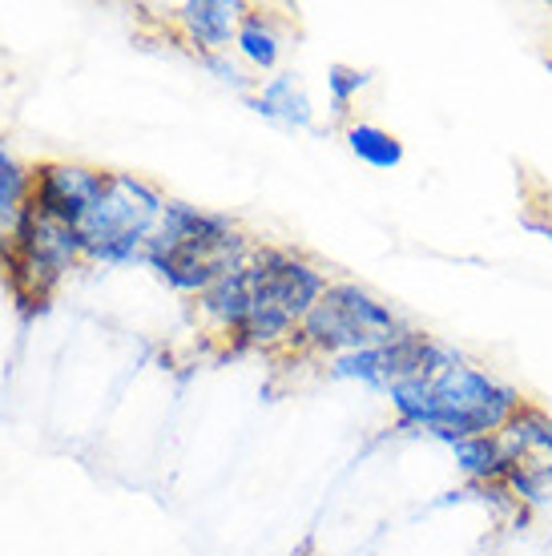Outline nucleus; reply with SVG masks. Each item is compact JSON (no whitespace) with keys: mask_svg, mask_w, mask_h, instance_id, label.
Returning <instances> with one entry per match:
<instances>
[{"mask_svg":"<svg viewBox=\"0 0 552 556\" xmlns=\"http://www.w3.org/2000/svg\"><path fill=\"white\" fill-rule=\"evenodd\" d=\"M162 210H166V198L150 181L122 169H105V181L89 198L81 218L73 223V235L81 238L85 258L110 266L138 263L146 258V242L162 223Z\"/></svg>","mask_w":552,"mask_h":556,"instance_id":"20e7f679","label":"nucleus"},{"mask_svg":"<svg viewBox=\"0 0 552 556\" xmlns=\"http://www.w3.org/2000/svg\"><path fill=\"white\" fill-rule=\"evenodd\" d=\"M372 81L363 70H351V65H331L327 70V89H331V110L335 113H347L351 110V101L363 93V85Z\"/></svg>","mask_w":552,"mask_h":556,"instance_id":"2eb2a0df","label":"nucleus"},{"mask_svg":"<svg viewBox=\"0 0 552 556\" xmlns=\"http://www.w3.org/2000/svg\"><path fill=\"white\" fill-rule=\"evenodd\" d=\"M235 49L247 56L259 73H271L278 65V56H283V37L275 33L271 16H263L259 9H247V13H242V21H238Z\"/></svg>","mask_w":552,"mask_h":556,"instance_id":"9b49d317","label":"nucleus"},{"mask_svg":"<svg viewBox=\"0 0 552 556\" xmlns=\"http://www.w3.org/2000/svg\"><path fill=\"white\" fill-rule=\"evenodd\" d=\"M247 13V4H226V0H190L178 9V25L186 28L202 53H222L230 37L238 33V21Z\"/></svg>","mask_w":552,"mask_h":556,"instance_id":"6e6552de","label":"nucleus"},{"mask_svg":"<svg viewBox=\"0 0 552 556\" xmlns=\"http://www.w3.org/2000/svg\"><path fill=\"white\" fill-rule=\"evenodd\" d=\"M105 181V169L93 166H45L33 181V194H28V206L65 223L73 230V223L81 218V210L89 206V198L101 190Z\"/></svg>","mask_w":552,"mask_h":556,"instance_id":"0eeeda50","label":"nucleus"},{"mask_svg":"<svg viewBox=\"0 0 552 556\" xmlns=\"http://www.w3.org/2000/svg\"><path fill=\"white\" fill-rule=\"evenodd\" d=\"M210 70L214 73H222V81H230V85H247V77H242V70H238L235 61H226L222 53H210V56H202Z\"/></svg>","mask_w":552,"mask_h":556,"instance_id":"dca6fc26","label":"nucleus"},{"mask_svg":"<svg viewBox=\"0 0 552 556\" xmlns=\"http://www.w3.org/2000/svg\"><path fill=\"white\" fill-rule=\"evenodd\" d=\"M456 348L440 343L436 334L419 331V327H407L400 339H391L387 348L375 351H355V355H339L331 363L335 379H355L363 388L375 391H391L400 383H412V379H436L440 371H448L452 363H460Z\"/></svg>","mask_w":552,"mask_h":556,"instance_id":"423d86ee","label":"nucleus"},{"mask_svg":"<svg viewBox=\"0 0 552 556\" xmlns=\"http://www.w3.org/2000/svg\"><path fill=\"white\" fill-rule=\"evenodd\" d=\"M520 226L552 242V190L532 169H520Z\"/></svg>","mask_w":552,"mask_h":556,"instance_id":"4468645a","label":"nucleus"},{"mask_svg":"<svg viewBox=\"0 0 552 556\" xmlns=\"http://www.w3.org/2000/svg\"><path fill=\"white\" fill-rule=\"evenodd\" d=\"M250 105L263 113V117H275L283 126H299V129H306L311 117H315V113H311V98H306V89L299 85L294 73H275V77L250 98Z\"/></svg>","mask_w":552,"mask_h":556,"instance_id":"9d476101","label":"nucleus"},{"mask_svg":"<svg viewBox=\"0 0 552 556\" xmlns=\"http://www.w3.org/2000/svg\"><path fill=\"white\" fill-rule=\"evenodd\" d=\"M254 247L226 214H206L190 202H166L162 223L146 242V258L174 291L202 294L247 263Z\"/></svg>","mask_w":552,"mask_h":556,"instance_id":"7ed1b4c3","label":"nucleus"},{"mask_svg":"<svg viewBox=\"0 0 552 556\" xmlns=\"http://www.w3.org/2000/svg\"><path fill=\"white\" fill-rule=\"evenodd\" d=\"M452 456L456 468L468 476L472 484H504L509 472L516 468V456L509 452V444L500 435H476V440H456Z\"/></svg>","mask_w":552,"mask_h":556,"instance_id":"1a4fd4ad","label":"nucleus"},{"mask_svg":"<svg viewBox=\"0 0 552 556\" xmlns=\"http://www.w3.org/2000/svg\"><path fill=\"white\" fill-rule=\"evenodd\" d=\"M323 291L327 275L303 254L254 247L247 263L198 294V303L222 334H235L247 348H275L299 334Z\"/></svg>","mask_w":552,"mask_h":556,"instance_id":"f257e3e1","label":"nucleus"},{"mask_svg":"<svg viewBox=\"0 0 552 556\" xmlns=\"http://www.w3.org/2000/svg\"><path fill=\"white\" fill-rule=\"evenodd\" d=\"M407 323L372 291H363L360 282H327V291L318 294L311 315L299 323V334L306 348L318 355H355V351L387 348L391 339H400Z\"/></svg>","mask_w":552,"mask_h":556,"instance_id":"39448f33","label":"nucleus"},{"mask_svg":"<svg viewBox=\"0 0 552 556\" xmlns=\"http://www.w3.org/2000/svg\"><path fill=\"white\" fill-rule=\"evenodd\" d=\"M347 150L360 157L363 166L372 169H400L403 166V141L384 126L372 122H351L347 126Z\"/></svg>","mask_w":552,"mask_h":556,"instance_id":"f8f14e48","label":"nucleus"},{"mask_svg":"<svg viewBox=\"0 0 552 556\" xmlns=\"http://www.w3.org/2000/svg\"><path fill=\"white\" fill-rule=\"evenodd\" d=\"M28 194H33L28 174L0 150V238H16V230L25 223Z\"/></svg>","mask_w":552,"mask_h":556,"instance_id":"ddd939ff","label":"nucleus"},{"mask_svg":"<svg viewBox=\"0 0 552 556\" xmlns=\"http://www.w3.org/2000/svg\"><path fill=\"white\" fill-rule=\"evenodd\" d=\"M396 419L403 428L428 431L443 444L476 440V435H500L509 419L528 404L520 391L497 379L468 359L452 363L436 379H412L387 391Z\"/></svg>","mask_w":552,"mask_h":556,"instance_id":"f03ea898","label":"nucleus"}]
</instances>
